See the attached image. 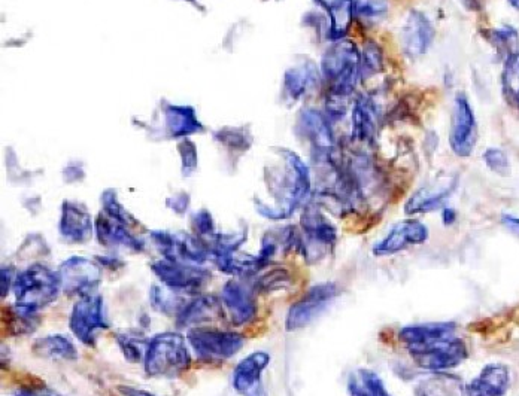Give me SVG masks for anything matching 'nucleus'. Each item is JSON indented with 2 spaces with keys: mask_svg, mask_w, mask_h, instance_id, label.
<instances>
[{
  "mask_svg": "<svg viewBox=\"0 0 519 396\" xmlns=\"http://www.w3.org/2000/svg\"><path fill=\"white\" fill-rule=\"evenodd\" d=\"M12 291L15 306L23 312L38 313L53 304L62 292L59 271L44 264H32L18 271Z\"/></svg>",
  "mask_w": 519,
  "mask_h": 396,
  "instance_id": "obj_1",
  "label": "nucleus"
},
{
  "mask_svg": "<svg viewBox=\"0 0 519 396\" xmlns=\"http://www.w3.org/2000/svg\"><path fill=\"white\" fill-rule=\"evenodd\" d=\"M187 338L179 332H162L148 343L144 358L147 376L157 379H175L191 367V352Z\"/></svg>",
  "mask_w": 519,
  "mask_h": 396,
  "instance_id": "obj_2",
  "label": "nucleus"
},
{
  "mask_svg": "<svg viewBox=\"0 0 519 396\" xmlns=\"http://www.w3.org/2000/svg\"><path fill=\"white\" fill-rule=\"evenodd\" d=\"M412 361L427 373L452 371L469 359V347L457 334L446 335L429 343L406 347Z\"/></svg>",
  "mask_w": 519,
  "mask_h": 396,
  "instance_id": "obj_3",
  "label": "nucleus"
},
{
  "mask_svg": "<svg viewBox=\"0 0 519 396\" xmlns=\"http://www.w3.org/2000/svg\"><path fill=\"white\" fill-rule=\"evenodd\" d=\"M196 358L203 364H221L241 352L245 337L239 332L218 330V328L196 327L187 334Z\"/></svg>",
  "mask_w": 519,
  "mask_h": 396,
  "instance_id": "obj_4",
  "label": "nucleus"
},
{
  "mask_svg": "<svg viewBox=\"0 0 519 396\" xmlns=\"http://www.w3.org/2000/svg\"><path fill=\"white\" fill-rule=\"evenodd\" d=\"M437 38V27L430 15L421 9H409L397 33L399 48L409 62L429 56Z\"/></svg>",
  "mask_w": 519,
  "mask_h": 396,
  "instance_id": "obj_5",
  "label": "nucleus"
},
{
  "mask_svg": "<svg viewBox=\"0 0 519 396\" xmlns=\"http://www.w3.org/2000/svg\"><path fill=\"white\" fill-rule=\"evenodd\" d=\"M479 127L472 102L463 91H458L452 100L449 118L448 143L452 154L458 158L472 157L478 145Z\"/></svg>",
  "mask_w": 519,
  "mask_h": 396,
  "instance_id": "obj_6",
  "label": "nucleus"
},
{
  "mask_svg": "<svg viewBox=\"0 0 519 396\" xmlns=\"http://www.w3.org/2000/svg\"><path fill=\"white\" fill-rule=\"evenodd\" d=\"M341 294L336 283L324 282L311 286L296 303L291 304L285 319V330L293 332L311 325Z\"/></svg>",
  "mask_w": 519,
  "mask_h": 396,
  "instance_id": "obj_7",
  "label": "nucleus"
},
{
  "mask_svg": "<svg viewBox=\"0 0 519 396\" xmlns=\"http://www.w3.org/2000/svg\"><path fill=\"white\" fill-rule=\"evenodd\" d=\"M69 328L81 343L88 347L96 346L100 332L109 328L102 295L94 292L78 298L69 316Z\"/></svg>",
  "mask_w": 519,
  "mask_h": 396,
  "instance_id": "obj_8",
  "label": "nucleus"
},
{
  "mask_svg": "<svg viewBox=\"0 0 519 396\" xmlns=\"http://www.w3.org/2000/svg\"><path fill=\"white\" fill-rule=\"evenodd\" d=\"M151 270L159 277L165 288L182 294L199 295L211 280V273L203 265L179 263V261L159 260L151 264Z\"/></svg>",
  "mask_w": 519,
  "mask_h": 396,
  "instance_id": "obj_9",
  "label": "nucleus"
},
{
  "mask_svg": "<svg viewBox=\"0 0 519 396\" xmlns=\"http://www.w3.org/2000/svg\"><path fill=\"white\" fill-rule=\"evenodd\" d=\"M385 120L384 108L378 94L361 93L355 97L352 108V137L355 142L372 151L378 145L382 121Z\"/></svg>",
  "mask_w": 519,
  "mask_h": 396,
  "instance_id": "obj_10",
  "label": "nucleus"
},
{
  "mask_svg": "<svg viewBox=\"0 0 519 396\" xmlns=\"http://www.w3.org/2000/svg\"><path fill=\"white\" fill-rule=\"evenodd\" d=\"M302 254L306 263L315 264L323 260L338 242L335 225L318 212H308L302 216Z\"/></svg>",
  "mask_w": 519,
  "mask_h": 396,
  "instance_id": "obj_11",
  "label": "nucleus"
},
{
  "mask_svg": "<svg viewBox=\"0 0 519 396\" xmlns=\"http://www.w3.org/2000/svg\"><path fill=\"white\" fill-rule=\"evenodd\" d=\"M457 173H440L432 181L414 191L406 201L403 210L408 216L426 215L446 206L448 198L458 187Z\"/></svg>",
  "mask_w": 519,
  "mask_h": 396,
  "instance_id": "obj_12",
  "label": "nucleus"
},
{
  "mask_svg": "<svg viewBox=\"0 0 519 396\" xmlns=\"http://www.w3.org/2000/svg\"><path fill=\"white\" fill-rule=\"evenodd\" d=\"M429 239V227L420 219L411 216L396 222L388 233L373 245L372 252L375 257H391L412 246L426 245Z\"/></svg>",
  "mask_w": 519,
  "mask_h": 396,
  "instance_id": "obj_13",
  "label": "nucleus"
},
{
  "mask_svg": "<svg viewBox=\"0 0 519 396\" xmlns=\"http://www.w3.org/2000/svg\"><path fill=\"white\" fill-rule=\"evenodd\" d=\"M62 292L69 297L94 294L102 280V265L86 257H71L59 268Z\"/></svg>",
  "mask_w": 519,
  "mask_h": 396,
  "instance_id": "obj_14",
  "label": "nucleus"
},
{
  "mask_svg": "<svg viewBox=\"0 0 519 396\" xmlns=\"http://www.w3.org/2000/svg\"><path fill=\"white\" fill-rule=\"evenodd\" d=\"M256 294L254 285H247L242 279H232L224 285L221 304L235 327H245L256 321L259 313Z\"/></svg>",
  "mask_w": 519,
  "mask_h": 396,
  "instance_id": "obj_15",
  "label": "nucleus"
},
{
  "mask_svg": "<svg viewBox=\"0 0 519 396\" xmlns=\"http://www.w3.org/2000/svg\"><path fill=\"white\" fill-rule=\"evenodd\" d=\"M153 237L165 260L197 265L205 264L206 261L211 260L208 246L200 243V240L163 233H154Z\"/></svg>",
  "mask_w": 519,
  "mask_h": 396,
  "instance_id": "obj_16",
  "label": "nucleus"
},
{
  "mask_svg": "<svg viewBox=\"0 0 519 396\" xmlns=\"http://www.w3.org/2000/svg\"><path fill=\"white\" fill-rule=\"evenodd\" d=\"M512 376L508 365L491 362L466 385L467 396H505L511 388Z\"/></svg>",
  "mask_w": 519,
  "mask_h": 396,
  "instance_id": "obj_17",
  "label": "nucleus"
},
{
  "mask_svg": "<svg viewBox=\"0 0 519 396\" xmlns=\"http://www.w3.org/2000/svg\"><path fill=\"white\" fill-rule=\"evenodd\" d=\"M221 313H223V309H221L220 301L215 300L214 297L199 295L184 304L175 321L179 328L203 327L206 322L220 318Z\"/></svg>",
  "mask_w": 519,
  "mask_h": 396,
  "instance_id": "obj_18",
  "label": "nucleus"
},
{
  "mask_svg": "<svg viewBox=\"0 0 519 396\" xmlns=\"http://www.w3.org/2000/svg\"><path fill=\"white\" fill-rule=\"evenodd\" d=\"M415 396H467L466 383L457 374L449 371L427 373L418 380Z\"/></svg>",
  "mask_w": 519,
  "mask_h": 396,
  "instance_id": "obj_19",
  "label": "nucleus"
},
{
  "mask_svg": "<svg viewBox=\"0 0 519 396\" xmlns=\"http://www.w3.org/2000/svg\"><path fill=\"white\" fill-rule=\"evenodd\" d=\"M270 355L263 350L251 353L242 359L233 371V388L238 394L245 395L261 383L263 371L269 367Z\"/></svg>",
  "mask_w": 519,
  "mask_h": 396,
  "instance_id": "obj_20",
  "label": "nucleus"
},
{
  "mask_svg": "<svg viewBox=\"0 0 519 396\" xmlns=\"http://www.w3.org/2000/svg\"><path fill=\"white\" fill-rule=\"evenodd\" d=\"M32 350L38 358L47 359V361L74 362L80 358V353H78L74 341L62 334L36 338L33 341Z\"/></svg>",
  "mask_w": 519,
  "mask_h": 396,
  "instance_id": "obj_21",
  "label": "nucleus"
},
{
  "mask_svg": "<svg viewBox=\"0 0 519 396\" xmlns=\"http://www.w3.org/2000/svg\"><path fill=\"white\" fill-rule=\"evenodd\" d=\"M455 332H457V325L454 322H432V324L409 325V327L400 328L397 337L406 347H411L429 343V341L455 334Z\"/></svg>",
  "mask_w": 519,
  "mask_h": 396,
  "instance_id": "obj_22",
  "label": "nucleus"
},
{
  "mask_svg": "<svg viewBox=\"0 0 519 396\" xmlns=\"http://www.w3.org/2000/svg\"><path fill=\"white\" fill-rule=\"evenodd\" d=\"M387 70V56L384 48L376 39L366 38L361 45V72L363 82L372 81L376 76H381Z\"/></svg>",
  "mask_w": 519,
  "mask_h": 396,
  "instance_id": "obj_23",
  "label": "nucleus"
},
{
  "mask_svg": "<svg viewBox=\"0 0 519 396\" xmlns=\"http://www.w3.org/2000/svg\"><path fill=\"white\" fill-rule=\"evenodd\" d=\"M349 396H391L381 377L373 370L361 368L348 377Z\"/></svg>",
  "mask_w": 519,
  "mask_h": 396,
  "instance_id": "obj_24",
  "label": "nucleus"
},
{
  "mask_svg": "<svg viewBox=\"0 0 519 396\" xmlns=\"http://www.w3.org/2000/svg\"><path fill=\"white\" fill-rule=\"evenodd\" d=\"M115 341L123 352L124 358L129 362H144L145 353H147L148 343L150 340L144 337L139 331L124 330L115 334Z\"/></svg>",
  "mask_w": 519,
  "mask_h": 396,
  "instance_id": "obj_25",
  "label": "nucleus"
},
{
  "mask_svg": "<svg viewBox=\"0 0 519 396\" xmlns=\"http://www.w3.org/2000/svg\"><path fill=\"white\" fill-rule=\"evenodd\" d=\"M355 18L367 26L384 23L391 12V0H352Z\"/></svg>",
  "mask_w": 519,
  "mask_h": 396,
  "instance_id": "obj_26",
  "label": "nucleus"
},
{
  "mask_svg": "<svg viewBox=\"0 0 519 396\" xmlns=\"http://www.w3.org/2000/svg\"><path fill=\"white\" fill-rule=\"evenodd\" d=\"M97 237L100 243L111 248H126L127 251L142 252L144 251V243L127 233L123 228L111 227L108 224H100L97 230Z\"/></svg>",
  "mask_w": 519,
  "mask_h": 396,
  "instance_id": "obj_27",
  "label": "nucleus"
},
{
  "mask_svg": "<svg viewBox=\"0 0 519 396\" xmlns=\"http://www.w3.org/2000/svg\"><path fill=\"white\" fill-rule=\"evenodd\" d=\"M502 90L511 105L519 106V50L503 59Z\"/></svg>",
  "mask_w": 519,
  "mask_h": 396,
  "instance_id": "obj_28",
  "label": "nucleus"
},
{
  "mask_svg": "<svg viewBox=\"0 0 519 396\" xmlns=\"http://www.w3.org/2000/svg\"><path fill=\"white\" fill-rule=\"evenodd\" d=\"M63 239L69 243H86L91 237V225L86 216L69 212L60 225Z\"/></svg>",
  "mask_w": 519,
  "mask_h": 396,
  "instance_id": "obj_29",
  "label": "nucleus"
},
{
  "mask_svg": "<svg viewBox=\"0 0 519 396\" xmlns=\"http://www.w3.org/2000/svg\"><path fill=\"white\" fill-rule=\"evenodd\" d=\"M150 300L157 312L165 313V315L168 316L172 315L175 316V318L178 316V313L181 312L184 304L187 303L184 298L179 297V295L171 291V289L157 288V286L151 289Z\"/></svg>",
  "mask_w": 519,
  "mask_h": 396,
  "instance_id": "obj_30",
  "label": "nucleus"
},
{
  "mask_svg": "<svg viewBox=\"0 0 519 396\" xmlns=\"http://www.w3.org/2000/svg\"><path fill=\"white\" fill-rule=\"evenodd\" d=\"M293 285V276L285 268H272L267 273L261 274L254 283L257 292L284 291Z\"/></svg>",
  "mask_w": 519,
  "mask_h": 396,
  "instance_id": "obj_31",
  "label": "nucleus"
},
{
  "mask_svg": "<svg viewBox=\"0 0 519 396\" xmlns=\"http://www.w3.org/2000/svg\"><path fill=\"white\" fill-rule=\"evenodd\" d=\"M485 36H487L488 42H490L497 51L505 54V57L519 50L518 30L512 26L496 27V29L488 30V35Z\"/></svg>",
  "mask_w": 519,
  "mask_h": 396,
  "instance_id": "obj_32",
  "label": "nucleus"
},
{
  "mask_svg": "<svg viewBox=\"0 0 519 396\" xmlns=\"http://www.w3.org/2000/svg\"><path fill=\"white\" fill-rule=\"evenodd\" d=\"M482 161L490 172L496 173L499 176L509 175L511 172V158H509L508 152L503 151L502 148L497 146H490L485 149L482 154Z\"/></svg>",
  "mask_w": 519,
  "mask_h": 396,
  "instance_id": "obj_33",
  "label": "nucleus"
},
{
  "mask_svg": "<svg viewBox=\"0 0 519 396\" xmlns=\"http://www.w3.org/2000/svg\"><path fill=\"white\" fill-rule=\"evenodd\" d=\"M0 288H2V298H6V295L11 291L12 286H14L15 277H17V273H15V268L8 265V267H2V273H0Z\"/></svg>",
  "mask_w": 519,
  "mask_h": 396,
  "instance_id": "obj_34",
  "label": "nucleus"
},
{
  "mask_svg": "<svg viewBox=\"0 0 519 396\" xmlns=\"http://www.w3.org/2000/svg\"><path fill=\"white\" fill-rule=\"evenodd\" d=\"M14 396H63L59 392L53 391V389L47 388V386H41V388H21L15 392Z\"/></svg>",
  "mask_w": 519,
  "mask_h": 396,
  "instance_id": "obj_35",
  "label": "nucleus"
},
{
  "mask_svg": "<svg viewBox=\"0 0 519 396\" xmlns=\"http://www.w3.org/2000/svg\"><path fill=\"white\" fill-rule=\"evenodd\" d=\"M500 222H502L503 227H505L506 230L509 231V233L519 237L518 215H514V213H503L502 218H500Z\"/></svg>",
  "mask_w": 519,
  "mask_h": 396,
  "instance_id": "obj_36",
  "label": "nucleus"
},
{
  "mask_svg": "<svg viewBox=\"0 0 519 396\" xmlns=\"http://www.w3.org/2000/svg\"><path fill=\"white\" fill-rule=\"evenodd\" d=\"M458 213L454 207L445 206L442 209V222L445 227H452L457 222Z\"/></svg>",
  "mask_w": 519,
  "mask_h": 396,
  "instance_id": "obj_37",
  "label": "nucleus"
},
{
  "mask_svg": "<svg viewBox=\"0 0 519 396\" xmlns=\"http://www.w3.org/2000/svg\"><path fill=\"white\" fill-rule=\"evenodd\" d=\"M118 392H120L123 396H157L151 394V392L144 391V389L132 388V386H120L118 388Z\"/></svg>",
  "mask_w": 519,
  "mask_h": 396,
  "instance_id": "obj_38",
  "label": "nucleus"
},
{
  "mask_svg": "<svg viewBox=\"0 0 519 396\" xmlns=\"http://www.w3.org/2000/svg\"><path fill=\"white\" fill-rule=\"evenodd\" d=\"M96 260L99 261L102 267H109L112 268V270H117L118 267H124L123 261L117 257H109L108 255V257H97Z\"/></svg>",
  "mask_w": 519,
  "mask_h": 396,
  "instance_id": "obj_39",
  "label": "nucleus"
},
{
  "mask_svg": "<svg viewBox=\"0 0 519 396\" xmlns=\"http://www.w3.org/2000/svg\"><path fill=\"white\" fill-rule=\"evenodd\" d=\"M463 3L464 8L470 12H478L481 11L482 8V0H460Z\"/></svg>",
  "mask_w": 519,
  "mask_h": 396,
  "instance_id": "obj_40",
  "label": "nucleus"
},
{
  "mask_svg": "<svg viewBox=\"0 0 519 396\" xmlns=\"http://www.w3.org/2000/svg\"><path fill=\"white\" fill-rule=\"evenodd\" d=\"M245 396H267L266 389L263 388V385H257L256 388L251 389V391H248Z\"/></svg>",
  "mask_w": 519,
  "mask_h": 396,
  "instance_id": "obj_41",
  "label": "nucleus"
},
{
  "mask_svg": "<svg viewBox=\"0 0 519 396\" xmlns=\"http://www.w3.org/2000/svg\"><path fill=\"white\" fill-rule=\"evenodd\" d=\"M509 6L519 12V0H508Z\"/></svg>",
  "mask_w": 519,
  "mask_h": 396,
  "instance_id": "obj_42",
  "label": "nucleus"
},
{
  "mask_svg": "<svg viewBox=\"0 0 519 396\" xmlns=\"http://www.w3.org/2000/svg\"><path fill=\"white\" fill-rule=\"evenodd\" d=\"M518 108H519V106H518Z\"/></svg>",
  "mask_w": 519,
  "mask_h": 396,
  "instance_id": "obj_43",
  "label": "nucleus"
}]
</instances>
